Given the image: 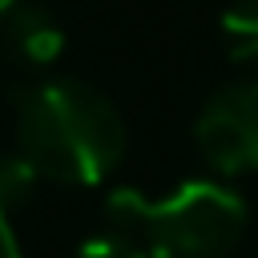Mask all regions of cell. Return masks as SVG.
Here are the masks:
<instances>
[{"mask_svg":"<svg viewBox=\"0 0 258 258\" xmlns=\"http://www.w3.org/2000/svg\"><path fill=\"white\" fill-rule=\"evenodd\" d=\"M12 109L20 157L48 181L97 185L125 157L129 137L117 105L77 77L24 85L12 93Z\"/></svg>","mask_w":258,"mask_h":258,"instance_id":"cell-1","label":"cell"},{"mask_svg":"<svg viewBox=\"0 0 258 258\" xmlns=\"http://www.w3.org/2000/svg\"><path fill=\"white\" fill-rule=\"evenodd\" d=\"M105 226L141 242L149 258H230L246 234V202L222 181H181L165 198L113 189L105 198Z\"/></svg>","mask_w":258,"mask_h":258,"instance_id":"cell-2","label":"cell"},{"mask_svg":"<svg viewBox=\"0 0 258 258\" xmlns=\"http://www.w3.org/2000/svg\"><path fill=\"white\" fill-rule=\"evenodd\" d=\"M194 141L202 157L234 177L258 169V81H230L202 105L194 121Z\"/></svg>","mask_w":258,"mask_h":258,"instance_id":"cell-3","label":"cell"},{"mask_svg":"<svg viewBox=\"0 0 258 258\" xmlns=\"http://www.w3.org/2000/svg\"><path fill=\"white\" fill-rule=\"evenodd\" d=\"M0 40H4V52L28 69H44L52 64L60 52H64V28L60 20L40 8V4H12L4 16H0Z\"/></svg>","mask_w":258,"mask_h":258,"instance_id":"cell-4","label":"cell"},{"mask_svg":"<svg viewBox=\"0 0 258 258\" xmlns=\"http://www.w3.org/2000/svg\"><path fill=\"white\" fill-rule=\"evenodd\" d=\"M218 28H222V44L230 60L258 64V0H234L222 12Z\"/></svg>","mask_w":258,"mask_h":258,"instance_id":"cell-5","label":"cell"},{"mask_svg":"<svg viewBox=\"0 0 258 258\" xmlns=\"http://www.w3.org/2000/svg\"><path fill=\"white\" fill-rule=\"evenodd\" d=\"M36 181H40V173H36L20 153L0 157V214L20 210V206L36 194Z\"/></svg>","mask_w":258,"mask_h":258,"instance_id":"cell-6","label":"cell"},{"mask_svg":"<svg viewBox=\"0 0 258 258\" xmlns=\"http://www.w3.org/2000/svg\"><path fill=\"white\" fill-rule=\"evenodd\" d=\"M77 258H149V254L141 250V242L133 234H125L117 226H105V230H97L93 238L81 242Z\"/></svg>","mask_w":258,"mask_h":258,"instance_id":"cell-7","label":"cell"},{"mask_svg":"<svg viewBox=\"0 0 258 258\" xmlns=\"http://www.w3.org/2000/svg\"><path fill=\"white\" fill-rule=\"evenodd\" d=\"M0 258H24L20 246H16V234L8 226V214H0Z\"/></svg>","mask_w":258,"mask_h":258,"instance_id":"cell-8","label":"cell"},{"mask_svg":"<svg viewBox=\"0 0 258 258\" xmlns=\"http://www.w3.org/2000/svg\"><path fill=\"white\" fill-rule=\"evenodd\" d=\"M12 4H20V0H0V16H4V12L12 8Z\"/></svg>","mask_w":258,"mask_h":258,"instance_id":"cell-9","label":"cell"},{"mask_svg":"<svg viewBox=\"0 0 258 258\" xmlns=\"http://www.w3.org/2000/svg\"><path fill=\"white\" fill-rule=\"evenodd\" d=\"M254 258H258V254H254Z\"/></svg>","mask_w":258,"mask_h":258,"instance_id":"cell-10","label":"cell"}]
</instances>
